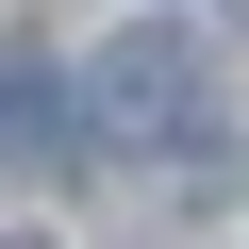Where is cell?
Returning <instances> with one entry per match:
<instances>
[{
  "label": "cell",
  "instance_id": "6da1fadb",
  "mask_svg": "<svg viewBox=\"0 0 249 249\" xmlns=\"http://www.w3.org/2000/svg\"><path fill=\"white\" fill-rule=\"evenodd\" d=\"M83 133L100 150H183V183L199 199H232V116H216V67L183 50V34H116L100 67H83Z\"/></svg>",
  "mask_w": 249,
  "mask_h": 249
},
{
  "label": "cell",
  "instance_id": "7a4b0ae2",
  "mask_svg": "<svg viewBox=\"0 0 249 249\" xmlns=\"http://www.w3.org/2000/svg\"><path fill=\"white\" fill-rule=\"evenodd\" d=\"M0 133H17V166H50V150H83V100H67L34 50H17V100H0Z\"/></svg>",
  "mask_w": 249,
  "mask_h": 249
},
{
  "label": "cell",
  "instance_id": "3957f363",
  "mask_svg": "<svg viewBox=\"0 0 249 249\" xmlns=\"http://www.w3.org/2000/svg\"><path fill=\"white\" fill-rule=\"evenodd\" d=\"M17 249H34V232H17Z\"/></svg>",
  "mask_w": 249,
  "mask_h": 249
}]
</instances>
